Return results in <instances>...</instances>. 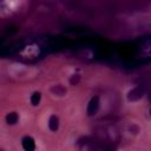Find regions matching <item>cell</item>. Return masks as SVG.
<instances>
[{"instance_id":"1","label":"cell","mask_w":151,"mask_h":151,"mask_svg":"<svg viewBox=\"0 0 151 151\" xmlns=\"http://www.w3.org/2000/svg\"><path fill=\"white\" fill-rule=\"evenodd\" d=\"M144 96V90L142 88V86H137L134 88H132L129 93H127V99L130 101H136L142 99V97Z\"/></svg>"},{"instance_id":"2","label":"cell","mask_w":151,"mask_h":151,"mask_svg":"<svg viewBox=\"0 0 151 151\" xmlns=\"http://www.w3.org/2000/svg\"><path fill=\"white\" fill-rule=\"evenodd\" d=\"M99 109V98L98 97H92L88 105H87V114L88 116H93L98 112Z\"/></svg>"},{"instance_id":"3","label":"cell","mask_w":151,"mask_h":151,"mask_svg":"<svg viewBox=\"0 0 151 151\" xmlns=\"http://www.w3.org/2000/svg\"><path fill=\"white\" fill-rule=\"evenodd\" d=\"M22 147L25 151H34L35 150V143H34V139L29 136H26L22 138Z\"/></svg>"},{"instance_id":"4","label":"cell","mask_w":151,"mask_h":151,"mask_svg":"<svg viewBox=\"0 0 151 151\" xmlns=\"http://www.w3.org/2000/svg\"><path fill=\"white\" fill-rule=\"evenodd\" d=\"M48 127H50L52 131H57V130H58V127H59V119H58L57 116H51V117H50Z\"/></svg>"},{"instance_id":"5","label":"cell","mask_w":151,"mask_h":151,"mask_svg":"<svg viewBox=\"0 0 151 151\" xmlns=\"http://www.w3.org/2000/svg\"><path fill=\"white\" fill-rule=\"evenodd\" d=\"M18 119H19V117H18V114H17L15 112H9V113L6 116V122H7V124H9V125L17 124Z\"/></svg>"},{"instance_id":"6","label":"cell","mask_w":151,"mask_h":151,"mask_svg":"<svg viewBox=\"0 0 151 151\" xmlns=\"http://www.w3.org/2000/svg\"><path fill=\"white\" fill-rule=\"evenodd\" d=\"M51 90H52V92H53L54 94H58V96H64L65 92H66V90H65V87H64L63 85H55V86H53Z\"/></svg>"},{"instance_id":"7","label":"cell","mask_w":151,"mask_h":151,"mask_svg":"<svg viewBox=\"0 0 151 151\" xmlns=\"http://www.w3.org/2000/svg\"><path fill=\"white\" fill-rule=\"evenodd\" d=\"M40 99H41L40 92H34V93L32 94V97H31V103H32V105H33V106H37V105L40 103Z\"/></svg>"},{"instance_id":"8","label":"cell","mask_w":151,"mask_h":151,"mask_svg":"<svg viewBox=\"0 0 151 151\" xmlns=\"http://www.w3.org/2000/svg\"><path fill=\"white\" fill-rule=\"evenodd\" d=\"M79 79H80V77H79L78 74H73V76L71 77V79H70V83H71L72 85H77V84L79 83Z\"/></svg>"},{"instance_id":"9","label":"cell","mask_w":151,"mask_h":151,"mask_svg":"<svg viewBox=\"0 0 151 151\" xmlns=\"http://www.w3.org/2000/svg\"><path fill=\"white\" fill-rule=\"evenodd\" d=\"M0 151H2V150H0Z\"/></svg>"}]
</instances>
